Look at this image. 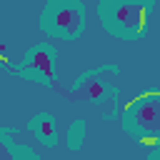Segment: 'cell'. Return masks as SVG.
Segmentation results:
<instances>
[{
  "instance_id": "obj_1",
  "label": "cell",
  "mask_w": 160,
  "mask_h": 160,
  "mask_svg": "<svg viewBox=\"0 0 160 160\" xmlns=\"http://www.w3.org/2000/svg\"><path fill=\"white\" fill-rule=\"evenodd\" d=\"M125 125L142 142H160V92H145L128 105Z\"/></svg>"
},
{
  "instance_id": "obj_2",
  "label": "cell",
  "mask_w": 160,
  "mask_h": 160,
  "mask_svg": "<svg viewBox=\"0 0 160 160\" xmlns=\"http://www.w3.org/2000/svg\"><path fill=\"white\" fill-rule=\"evenodd\" d=\"M105 25L118 35H135L145 28L148 2L145 0H105L100 8Z\"/></svg>"
},
{
  "instance_id": "obj_3",
  "label": "cell",
  "mask_w": 160,
  "mask_h": 160,
  "mask_svg": "<svg viewBox=\"0 0 160 160\" xmlns=\"http://www.w3.org/2000/svg\"><path fill=\"white\" fill-rule=\"evenodd\" d=\"M42 28L50 35L75 38L85 28V8L80 0H50L42 12Z\"/></svg>"
},
{
  "instance_id": "obj_4",
  "label": "cell",
  "mask_w": 160,
  "mask_h": 160,
  "mask_svg": "<svg viewBox=\"0 0 160 160\" xmlns=\"http://www.w3.org/2000/svg\"><path fill=\"white\" fill-rule=\"evenodd\" d=\"M22 72H30L32 78H42V80H50L52 78V50L45 48V45H38L28 52L25 62H22Z\"/></svg>"
},
{
  "instance_id": "obj_5",
  "label": "cell",
  "mask_w": 160,
  "mask_h": 160,
  "mask_svg": "<svg viewBox=\"0 0 160 160\" xmlns=\"http://www.w3.org/2000/svg\"><path fill=\"white\" fill-rule=\"evenodd\" d=\"M30 128L45 145H55V120L50 115H35Z\"/></svg>"
}]
</instances>
